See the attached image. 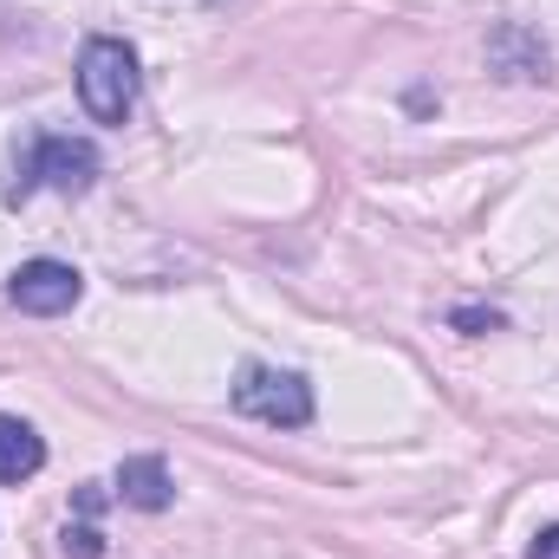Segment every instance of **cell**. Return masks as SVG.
I'll list each match as a JSON object with an SVG mask.
<instances>
[{
  "instance_id": "6da1fadb",
  "label": "cell",
  "mask_w": 559,
  "mask_h": 559,
  "mask_svg": "<svg viewBox=\"0 0 559 559\" xmlns=\"http://www.w3.org/2000/svg\"><path fill=\"white\" fill-rule=\"evenodd\" d=\"M138 46H124V39H85V52H79V98H85V111H92V124H124L131 118V105H138Z\"/></svg>"
},
{
  "instance_id": "7a4b0ae2",
  "label": "cell",
  "mask_w": 559,
  "mask_h": 559,
  "mask_svg": "<svg viewBox=\"0 0 559 559\" xmlns=\"http://www.w3.org/2000/svg\"><path fill=\"white\" fill-rule=\"evenodd\" d=\"M98 182V150L85 138H33L26 156L13 163V182H7V202H26L33 189H59V195H85Z\"/></svg>"
},
{
  "instance_id": "3957f363",
  "label": "cell",
  "mask_w": 559,
  "mask_h": 559,
  "mask_svg": "<svg viewBox=\"0 0 559 559\" xmlns=\"http://www.w3.org/2000/svg\"><path fill=\"white\" fill-rule=\"evenodd\" d=\"M235 411L267 429H306L312 423V384L299 371H274V365H241L235 378Z\"/></svg>"
},
{
  "instance_id": "277c9868",
  "label": "cell",
  "mask_w": 559,
  "mask_h": 559,
  "mask_svg": "<svg viewBox=\"0 0 559 559\" xmlns=\"http://www.w3.org/2000/svg\"><path fill=\"white\" fill-rule=\"evenodd\" d=\"M79 293H85V274L66 267V261H26V267H13V280H7V299H13L20 312H33V319L72 312Z\"/></svg>"
},
{
  "instance_id": "5b68a950",
  "label": "cell",
  "mask_w": 559,
  "mask_h": 559,
  "mask_svg": "<svg viewBox=\"0 0 559 559\" xmlns=\"http://www.w3.org/2000/svg\"><path fill=\"white\" fill-rule=\"evenodd\" d=\"M111 488H118L124 508H143V514H163L176 501V481H169V462L163 455H124Z\"/></svg>"
},
{
  "instance_id": "8992f818",
  "label": "cell",
  "mask_w": 559,
  "mask_h": 559,
  "mask_svg": "<svg viewBox=\"0 0 559 559\" xmlns=\"http://www.w3.org/2000/svg\"><path fill=\"white\" fill-rule=\"evenodd\" d=\"M46 468V442L39 429L20 417H0V481H33Z\"/></svg>"
},
{
  "instance_id": "52a82bcc",
  "label": "cell",
  "mask_w": 559,
  "mask_h": 559,
  "mask_svg": "<svg viewBox=\"0 0 559 559\" xmlns=\"http://www.w3.org/2000/svg\"><path fill=\"white\" fill-rule=\"evenodd\" d=\"M59 554L66 559H105V534H98V521H66Z\"/></svg>"
},
{
  "instance_id": "ba28073f",
  "label": "cell",
  "mask_w": 559,
  "mask_h": 559,
  "mask_svg": "<svg viewBox=\"0 0 559 559\" xmlns=\"http://www.w3.org/2000/svg\"><path fill=\"white\" fill-rule=\"evenodd\" d=\"M527 559H559V527H540L534 547H527Z\"/></svg>"
},
{
  "instance_id": "9c48e42d",
  "label": "cell",
  "mask_w": 559,
  "mask_h": 559,
  "mask_svg": "<svg viewBox=\"0 0 559 559\" xmlns=\"http://www.w3.org/2000/svg\"><path fill=\"white\" fill-rule=\"evenodd\" d=\"M455 325H462V332H481V325H501V319H495V312H455Z\"/></svg>"
}]
</instances>
